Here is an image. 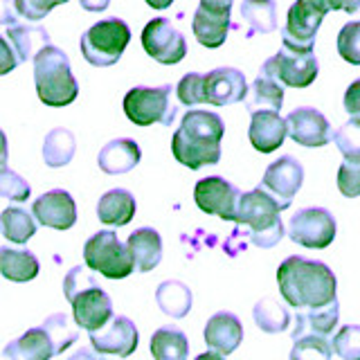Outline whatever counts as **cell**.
<instances>
[{"instance_id":"277c9868","label":"cell","mask_w":360,"mask_h":360,"mask_svg":"<svg viewBox=\"0 0 360 360\" xmlns=\"http://www.w3.org/2000/svg\"><path fill=\"white\" fill-rule=\"evenodd\" d=\"M34 84H37L39 99L52 108L72 104L79 95V84L70 70V59L56 45H48L34 56Z\"/></svg>"},{"instance_id":"d6a6232c","label":"cell","mask_w":360,"mask_h":360,"mask_svg":"<svg viewBox=\"0 0 360 360\" xmlns=\"http://www.w3.org/2000/svg\"><path fill=\"white\" fill-rule=\"evenodd\" d=\"M75 149H77V140L72 131L61 129V127L52 129L45 135V142H43V160L52 169L65 167L68 162H72Z\"/></svg>"},{"instance_id":"7402d4cb","label":"cell","mask_w":360,"mask_h":360,"mask_svg":"<svg viewBox=\"0 0 360 360\" xmlns=\"http://www.w3.org/2000/svg\"><path fill=\"white\" fill-rule=\"evenodd\" d=\"M54 356L59 354H56L50 333L43 326H34L3 349L5 360H50Z\"/></svg>"},{"instance_id":"f6af8a7d","label":"cell","mask_w":360,"mask_h":360,"mask_svg":"<svg viewBox=\"0 0 360 360\" xmlns=\"http://www.w3.org/2000/svg\"><path fill=\"white\" fill-rule=\"evenodd\" d=\"M16 65H18V61H16L14 50H11L9 41L3 37V34H0V77L9 75Z\"/></svg>"},{"instance_id":"ab89813d","label":"cell","mask_w":360,"mask_h":360,"mask_svg":"<svg viewBox=\"0 0 360 360\" xmlns=\"http://www.w3.org/2000/svg\"><path fill=\"white\" fill-rule=\"evenodd\" d=\"M338 54L347 63L360 65V20H349L338 34Z\"/></svg>"},{"instance_id":"d4e9b609","label":"cell","mask_w":360,"mask_h":360,"mask_svg":"<svg viewBox=\"0 0 360 360\" xmlns=\"http://www.w3.org/2000/svg\"><path fill=\"white\" fill-rule=\"evenodd\" d=\"M338 318H340V304H338V300H333L331 304H326V307H320V309L297 311L290 338L292 340L300 335H324L326 338L335 329Z\"/></svg>"},{"instance_id":"ee69618b","label":"cell","mask_w":360,"mask_h":360,"mask_svg":"<svg viewBox=\"0 0 360 360\" xmlns=\"http://www.w3.org/2000/svg\"><path fill=\"white\" fill-rule=\"evenodd\" d=\"M59 5V3H39V0H16L14 7H16V14L20 18H27L32 22H37L41 18H45V14Z\"/></svg>"},{"instance_id":"52a82bcc","label":"cell","mask_w":360,"mask_h":360,"mask_svg":"<svg viewBox=\"0 0 360 360\" xmlns=\"http://www.w3.org/2000/svg\"><path fill=\"white\" fill-rule=\"evenodd\" d=\"M174 86H135L124 95V115H127L135 127H151V124H162L172 127L176 120L178 108L172 101Z\"/></svg>"},{"instance_id":"74e56055","label":"cell","mask_w":360,"mask_h":360,"mask_svg":"<svg viewBox=\"0 0 360 360\" xmlns=\"http://www.w3.org/2000/svg\"><path fill=\"white\" fill-rule=\"evenodd\" d=\"M338 151L345 155V162H360V117H352L333 133Z\"/></svg>"},{"instance_id":"816d5d0a","label":"cell","mask_w":360,"mask_h":360,"mask_svg":"<svg viewBox=\"0 0 360 360\" xmlns=\"http://www.w3.org/2000/svg\"><path fill=\"white\" fill-rule=\"evenodd\" d=\"M97 360H104V358H97Z\"/></svg>"},{"instance_id":"ffe728a7","label":"cell","mask_w":360,"mask_h":360,"mask_svg":"<svg viewBox=\"0 0 360 360\" xmlns=\"http://www.w3.org/2000/svg\"><path fill=\"white\" fill-rule=\"evenodd\" d=\"M243 340V324L230 311L214 313L205 324V342L210 352L219 356H230Z\"/></svg>"},{"instance_id":"bcb514c9","label":"cell","mask_w":360,"mask_h":360,"mask_svg":"<svg viewBox=\"0 0 360 360\" xmlns=\"http://www.w3.org/2000/svg\"><path fill=\"white\" fill-rule=\"evenodd\" d=\"M345 110L352 117H360V79H356V82L347 88V93H345Z\"/></svg>"},{"instance_id":"8992f818","label":"cell","mask_w":360,"mask_h":360,"mask_svg":"<svg viewBox=\"0 0 360 360\" xmlns=\"http://www.w3.org/2000/svg\"><path fill=\"white\" fill-rule=\"evenodd\" d=\"M131 43V27L122 18L112 16L95 22L82 37V54L84 59L95 68L115 65L127 45Z\"/></svg>"},{"instance_id":"4fadbf2b","label":"cell","mask_w":360,"mask_h":360,"mask_svg":"<svg viewBox=\"0 0 360 360\" xmlns=\"http://www.w3.org/2000/svg\"><path fill=\"white\" fill-rule=\"evenodd\" d=\"M232 3L230 0H202L196 7L191 30H194L196 41L202 48L217 50L228 39V32L232 27Z\"/></svg>"},{"instance_id":"603a6c76","label":"cell","mask_w":360,"mask_h":360,"mask_svg":"<svg viewBox=\"0 0 360 360\" xmlns=\"http://www.w3.org/2000/svg\"><path fill=\"white\" fill-rule=\"evenodd\" d=\"M140 158H142V151L133 138H115L101 146V151L97 155V165L104 174L120 176V174L131 172L133 167H138Z\"/></svg>"},{"instance_id":"ac0fdd59","label":"cell","mask_w":360,"mask_h":360,"mask_svg":"<svg viewBox=\"0 0 360 360\" xmlns=\"http://www.w3.org/2000/svg\"><path fill=\"white\" fill-rule=\"evenodd\" d=\"M32 217L45 228L70 230L77 223V202L65 189H50L34 200Z\"/></svg>"},{"instance_id":"d6986e66","label":"cell","mask_w":360,"mask_h":360,"mask_svg":"<svg viewBox=\"0 0 360 360\" xmlns=\"http://www.w3.org/2000/svg\"><path fill=\"white\" fill-rule=\"evenodd\" d=\"M248 82L245 75L236 68H217L205 75V104L210 106H230L236 101H245Z\"/></svg>"},{"instance_id":"9c48e42d","label":"cell","mask_w":360,"mask_h":360,"mask_svg":"<svg viewBox=\"0 0 360 360\" xmlns=\"http://www.w3.org/2000/svg\"><path fill=\"white\" fill-rule=\"evenodd\" d=\"M329 3L318 0H297L288 9L286 25L281 30V48L297 54H313L315 34L329 11Z\"/></svg>"},{"instance_id":"4dcf8cb0","label":"cell","mask_w":360,"mask_h":360,"mask_svg":"<svg viewBox=\"0 0 360 360\" xmlns=\"http://www.w3.org/2000/svg\"><path fill=\"white\" fill-rule=\"evenodd\" d=\"M155 302H158V307H160V311L167 313L169 318L180 320L191 311L194 297H191V290L187 284H183V281H178V279H167L158 286Z\"/></svg>"},{"instance_id":"60d3db41","label":"cell","mask_w":360,"mask_h":360,"mask_svg":"<svg viewBox=\"0 0 360 360\" xmlns=\"http://www.w3.org/2000/svg\"><path fill=\"white\" fill-rule=\"evenodd\" d=\"M176 97L180 104H185V106L205 104V75H198V72L185 75L176 86Z\"/></svg>"},{"instance_id":"f1b7e54d","label":"cell","mask_w":360,"mask_h":360,"mask_svg":"<svg viewBox=\"0 0 360 360\" xmlns=\"http://www.w3.org/2000/svg\"><path fill=\"white\" fill-rule=\"evenodd\" d=\"M41 264L34 252L30 250H16V248L3 245L0 248V275L9 281H32L34 277L39 275Z\"/></svg>"},{"instance_id":"836d02e7","label":"cell","mask_w":360,"mask_h":360,"mask_svg":"<svg viewBox=\"0 0 360 360\" xmlns=\"http://www.w3.org/2000/svg\"><path fill=\"white\" fill-rule=\"evenodd\" d=\"M0 232L11 243H27L37 234V221L22 207H7L0 212Z\"/></svg>"},{"instance_id":"d590c367","label":"cell","mask_w":360,"mask_h":360,"mask_svg":"<svg viewBox=\"0 0 360 360\" xmlns=\"http://www.w3.org/2000/svg\"><path fill=\"white\" fill-rule=\"evenodd\" d=\"M331 342L324 335H300L292 340L290 360H331Z\"/></svg>"},{"instance_id":"7bdbcfd3","label":"cell","mask_w":360,"mask_h":360,"mask_svg":"<svg viewBox=\"0 0 360 360\" xmlns=\"http://www.w3.org/2000/svg\"><path fill=\"white\" fill-rule=\"evenodd\" d=\"M338 189L345 198L360 196V162H342L338 169Z\"/></svg>"},{"instance_id":"2e32d148","label":"cell","mask_w":360,"mask_h":360,"mask_svg":"<svg viewBox=\"0 0 360 360\" xmlns=\"http://www.w3.org/2000/svg\"><path fill=\"white\" fill-rule=\"evenodd\" d=\"M286 122V135L300 144V146H324L333 140V131L329 120L324 117V112L311 106H300L292 108L284 117Z\"/></svg>"},{"instance_id":"5b68a950","label":"cell","mask_w":360,"mask_h":360,"mask_svg":"<svg viewBox=\"0 0 360 360\" xmlns=\"http://www.w3.org/2000/svg\"><path fill=\"white\" fill-rule=\"evenodd\" d=\"M234 223L250 228V241L257 248H273L284 239V223L279 219L277 202L262 187L241 191Z\"/></svg>"},{"instance_id":"f907efd6","label":"cell","mask_w":360,"mask_h":360,"mask_svg":"<svg viewBox=\"0 0 360 360\" xmlns=\"http://www.w3.org/2000/svg\"><path fill=\"white\" fill-rule=\"evenodd\" d=\"M194 360H225V358L219 356V354H214V352H205V354H198Z\"/></svg>"},{"instance_id":"7a4b0ae2","label":"cell","mask_w":360,"mask_h":360,"mask_svg":"<svg viewBox=\"0 0 360 360\" xmlns=\"http://www.w3.org/2000/svg\"><path fill=\"white\" fill-rule=\"evenodd\" d=\"M225 124L212 110H187L172 138L174 158L187 169H200L221 160Z\"/></svg>"},{"instance_id":"f35d334b","label":"cell","mask_w":360,"mask_h":360,"mask_svg":"<svg viewBox=\"0 0 360 360\" xmlns=\"http://www.w3.org/2000/svg\"><path fill=\"white\" fill-rule=\"evenodd\" d=\"M32 194L30 183L22 176H18L14 169L7 165H0V198L25 202Z\"/></svg>"},{"instance_id":"30bf717a","label":"cell","mask_w":360,"mask_h":360,"mask_svg":"<svg viewBox=\"0 0 360 360\" xmlns=\"http://www.w3.org/2000/svg\"><path fill=\"white\" fill-rule=\"evenodd\" d=\"M335 219L324 207H304L297 210L288 221V236L297 245L311 250H324L335 239Z\"/></svg>"},{"instance_id":"8fae6325","label":"cell","mask_w":360,"mask_h":360,"mask_svg":"<svg viewBox=\"0 0 360 360\" xmlns=\"http://www.w3.org/2000/svg\"><path fill=\"white\" fill-rule=\"evenodd\" d=\"M320 72V63L315 54H297L286 48H281L275 56L264 61L259 75L275 79L277 84L288 88H307L311 86Z\"/></svg>"},{"instance_id":"7dc6e473","label":"cell","mask_w":360,"mask_h":360,"mask_svg":"<svg viewBox=\"0 0 360 360\" xmlns=\"http://www.w3.org/2000/svg\"><path fill=\"white\" fill-rule=\"evenodd\" d=\"M18 18H20V16L16 14L14 3H7V0H0V25L11 27V25H16V20H18Z\"/></svg>"},{"instance_id":"6da1fadb","label":"cell","mask_w":360,"mask_h":360,"mask_svg":"<svg viewBox=\"0 0 360 360\" xmlns=\"http://www.w3.org/2000/svg\"><path fill=\"white\" fill-rule=\"evenodd\" d=\"M277 284L281 297L288 302V307L297 311L320 309L338 300V281L333 270L318 259L300 255L284 259L277 268Z\"/></svg>"},{"instance_id":"44dd1931","label":"cell","mask_w":360,"mask_h":360,"mask_svg":"<svg viewBox=\"0 0 360 360\" xmlns=\"http://www.w3.org/2000/svg\"><path fill=\"white\" fill-rule=\"evenodd\" d=\"M248 138L259 153H273L286 140V122L279 112L257 110L250 115Z\"/></svg>"},{"instance_id":"cb8c5ba5","label":"cell","mask_w":360,"mask_h":360,"mask_svg":"<svg viewBox=\"0 0 360 360\" xmlns=\"http://www.w3.org/2000/svg\"><path fill=\"white\" fill-rule=\"evenodd\" d=\"M127 248L133 257L135 270L151 273L162 259V236L153 228H140L129 234Z\"/></svg>"},{"instance_id":"681fc988","label":"cell","mask_w":360,"mask_h":360,"mask_svg":"<svg viewBox=\"0 0 360 360\" xmlns=\"http://www.w3.org/2000/svg\"><path fill=\"white\" fill-rule=\"evenodd\" d=\"M7 158H9L7 135H5V131H3V129H0V165H7Z\"/></svg>"},{"instance_id":"4316f807","label":"cell","mask_w":360,"mask_h":360,"mask_svg":"<svg viewBox=\"0 0 360 360\" xmlns=\"http://www.w3.org/2000/svg\"><path fill=\"white\" fill-rule=\"evenodd\" d=\"M135 217V196L129 189H110L97 202V219L104 225L122 228L129 225Z\"/></svg>"},{"instance_id":"83f0119b","label":"cell","mask_w":360,"mask_h":360,"mask_svg":"<svg viewBox=\"0 0 360 360\" xmlns=\"http://www.w3.org/2000/svg\"><path fill=\"white\" fill-rule=\"evenodd\" d=\"M241 20L245 39L255 34H270L277 30V3L275 0H245L241 3Z\"/></svg>"},{"instance_id":"e0dca14e","label":"cell","mask_w":360,"mask_h":360,"mask_svg":"<svg viewBox=\"0 0 360 360\" xmlns=\"http://www.w3.org/2000/svg\"><path fill=\"white\" fill-rule=\"evenodd\" d=\"M138 326L127 315H112V320L95 333H90V345L101 356L129 358L138 349Z\"/></svg>"},{"instance_id":"f546056e","label":"cell","mask_w":360,"mask_h":360,"mask_svg":"<svg viewBox=\"0 0 360 360\" xmlns=\"http://www.w3.org/2000/svg\"><path fill=\"white\" fill-rule=\"evenodd\" d=\"M281 104H284V88L277 84L275 79H270L266 75H257L252 86H248V95H245V108L248 112H257V110H273L279 112Z\"/></svg>"},{"instance_id":"c3c4849f","label":"cell","mask_w":360,"mask_h":360,"mask_svg":"<svg viewBox=\"0 0 360 360\" xmlns=\"http://www.w3.org/2000/svg\"><path fill=\"white\" fill-rule=\"evenodd\" d=\"M99 356L93 354V349H88V347H82V349H77V354H72L68 360H97Z\"/></svg>"},{"instance_id":"ba28073f","label":"cell","mask_w":360,"mask_h":360,"mask_svg":"<svg viewBox=\"0 0 360 360\" xmlns=\"http://www.w3.org/2000/svg\"><path fill=\"white\" fill-rule=\"evenodd\" d=\"M84 262L86 268L106 279H124L135 270L127 243H122L112 230H99L90 236L84 245Z\"/></svg>"},{"instance_id":"8d00e7d4","label":"cell","mask_w":360,"mask_h":360,"mask_svg":"<svg viewBox=\"0 0 360 360\" xmlns=\"http://www.w3.org/2000/svg\"><path fill=\"white\" fill-rule=\"evenodd\" d=\"M41 326L50 333L56 347V354H63L68 347H72L79 340V331L70 324V318L65 313H52L50 318H45Z\"/></svg>"},{"instance_id":"1f68e13d","label":"cell","mask_w":360,"mask_h":360,"mask_svg":"<svg viewBox=\"0 0 360 360\" xmlns=\"http://www.w3.org/2000/svg\"><path fill=\"white\" fill-rule=\"evenodd\" d=\"M151 356L155 360H187L189 340L178 326H160L151 335Z\"/></svg>"},{"instance_id":"3957f363","label":"cell","mask_w":360,"mask_h":360,"mask_svg":"<svg viewBox=\"0 0 360 360\" xmlns=\"http://www.w3.org/2000/svg\"><path fill=\"white\" fill-rule=\"evenodd\" d=\"M63 295L72 304L75 324L95 333L112 320V302L108 292L101 288L95 277L84 266L68 270L63 279Z\"/></svg>"},{"instance_id":"484cf974","label":"cell","mask_w":360,"mask_h":360,"mask_svg":"<svg viewBox=\"0 0 360 360\" xmlns=\"http://www.w3.org/2000/svg\"><path fill=\"white\" fill-rule=\"evenodd\" d=\"M11 45V50L16 54V61L18 63H25V61H34L43 48H48L50 43V34L45 27L41 25H11L7 27V37H5Z\"/></svg>"},{"instance_id":"e575fe53","label":"cell","mask_w":360,"mask_h":360,"mask_svg":"<svg viewBox=\"0 0 360 360\" xmlns=\"http://www.w3.org/2000/svg\"><path fill=\"white\" fill-rule=\"evenodd\" d=\"M255 324L266 333H281L288 329L290 324V313L284 304H279L273 297H264L255 304L252 309Z\"/></svg>"},{"instance_id":"5bb4252c","label":"cell","mask_w":360,"mask_h":360,"mask_svg":"<svg viewBox=\"0 0 360 360\" xmlns=\"http://www.w3.org/2000/svg\"><path fill=\"white\" fill-rule=\"evenodd\" d=\"M302 183H304V167L297 162V158L281 155L275 162L268 165L264 180L259 187L277 202V207L281 212V210L290 207V202L300 191Z\"/></svg>"},{"instance_id":"b9f144b4","label":"cell","mask_w":360,"mask_h":360,"mask_svg":"<svg viewBox=\"0 0 360 360\" xmlns=\"http://www.w3.org/2000/svg\"><path fill=\"white\" fill-rule=\"evenodd\" d=\"M331 349L342 360H360V326L345 324L331 340Z\"/></svg>"},{"instance_id":"7c38bea8","label":"cell","mask_w":360,"mask_h":360,"mask_svg":"<svg viewBox=\"0 0 360 360\" xmlns=\"http://www.w3.org/2000/svg\"><path fill=\"white\" fill-rule=\"evenodd\" d=\"M142 48L153 61L162 65H176L185 59L187 41L169 18H151L142 30Z\"/></svg>"},{"instance_id":"9a60e30c","label":"cell","mask_w":360,"mask_h":360,"mask_svg":"<svg viewBox=\"0 0 360 360\" xmlns=\"http://www.w3.org/2000/svg\"><path fill=\"white\" fill-rule=\"evenodd\" d=\"M241 191L234 187L230 180L223 176H207L196 183L194 187V200L200 212L219 217L223 221L236 219V207H239Z\"/></svg>"}]
</instances>
